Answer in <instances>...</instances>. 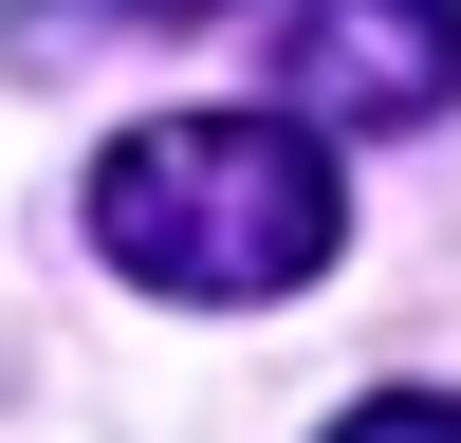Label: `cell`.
I'll return each mask as SVG.
<instances>
[{
    "instance_id": "3957f363",
    "label": "cell",
    "mask_w": 461,
    "mask_h": 443,
    "mask_svg": "<svg viewBox=\"0 0 461 443\" xmlns=\"http://www.w3.org/2000/svg\"><path fill=\"white\" fill-rule=\"evenodd\" d=\"M332 443H461V406H443V388H388V406H351Z\"/></svg>"
},
{
    "instance_id": "6da1fadb",
    "label": "cell",
    "mask_w": 461,
    "mask_h": 443,
    "mask_svg": "<svg viewBox=\"0 0 461 443\" xmlns=\"http://www.w3.org/2000/svg\"><path fill=\"white\" fill-rule=\"evenodd\" d=\"M351 240V203H332V148L295 130V111H167V130H130L93 167V258L148 295H295L314 258Z\"/></svg>"
},
{
    "instance_id": "7a4b0ae2",
    "label": "cell",
    "mask_w": 461,
    "mask_h": 443,
    "mask_svg": "<svg viewBox=\"0 0 461 443\" xmlns=\"http://www.w3.org/2000/svg\"><path fill=\"white\" fill-rule=\"evenodd\" d=\"M277 93L295 130H425L461 111V0H295Z\"/></svg>"
},
{
    "instance_id": "277c9868",
    "label": "cell",
    "mask_w": 461,
    "mask_h": 443,
    "mask_svg": "<svg viewBox=\"0 0 461 443\" xmlns=\"http://www.w3.org/2000/svg\"><path fill=\"white\" fill-rule=\"evenodd\" d=\"M130 19H221V0H130Z\"/></svg>"
}]
</instances>
